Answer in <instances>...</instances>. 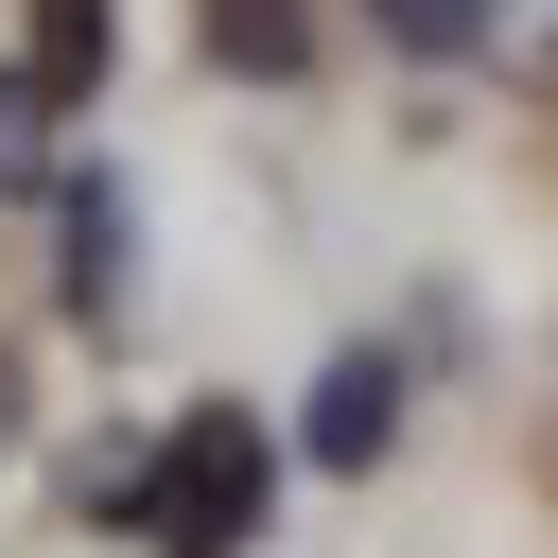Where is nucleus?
Returning <instances> with one entry per match:
<instances>
[{"label": "nucleus", "mask_w": 558, "mask_h": 558, "mask_svg": "<svg viewBox=\"0 0 558 558\" xmlns=\"http://www.w3.org/2000/svg\"><path fill=\"white\" fill-rule=\"evenodd\" d=\"M262 488H279V453H262L244 401H174L157 453L87 471V506H105L122 541H174V558H244V541H262Z\"/></svg>", "instance_id": "nucleus-1"}, {"label": "nucleus", "mask_w": 558, "mask_h": 558, "mask_svg": "<svg viewBox=\"0 0 558 558\" xmlns=\"http://www.w3.org/2000/svg\"><path fill=\"white\" fill-rule=\"evenodd\" d=\"M52 244H70L52 296H70L87 331H122V314H140V192H122V174H70V192H52Z\"/></svg>", "instance_id": "nucleus-2"}, {"label": "nucleus", "mask_w": 558, "mask_h": 558, "mask_svg": "<svg viewBox=\"0 0 558 558\" xmlns=\"http://www.w3.org/2000/svg\"><path fill=\"white\" fill-rule=\"evenodd\" d=\"M296 436H314V471H366V453L401 436V366H384V349H331V384H314Z\"/></svg>", "instance_id": "nucleus-3"}, {"label": "nucleus", "mask_w": 558, "mask_h": 558, "mask_svg": "<svg viewBox=\"0 0 558 558\" xmlns=\"http://www.w3.org/2000/svg\"><path fill=\"white\" fill-rule=\"evenodd\" d=\"M122 70V0H35V35H17V87L35 105H87Z\"/></svg>", "instance_id": "nucleus-4"}, {"label": "nucleus", "mask_w": 558, "mask_h": 558, "mask_svg": "<svg viewBox=\"0 0 558 558\" xmlns=\"http://www.w3.org/2000/svg\"><path fill=\"white\" fill-rule=\"evenodd\" d=\"M209 52H227V70H279V87H296V70H314V17H296V0H209Z\"/></svg>", "instance_id": "nucleus-5"}, {"label": "nucleus", "mask_w": 558, "mask_h": 558, "mask_svg": "<svg viewBox=\"0 0 558 558\" xmlns=\"http://www.w3.org/2000/svg\"><path fill=\"white\" fill-rule=\"evenodd\" d=\"M384 35H401L418 70H471V52H488V0H384Z\"/></svg>", "instance_id": "nucleus-6"}]
</instances>
